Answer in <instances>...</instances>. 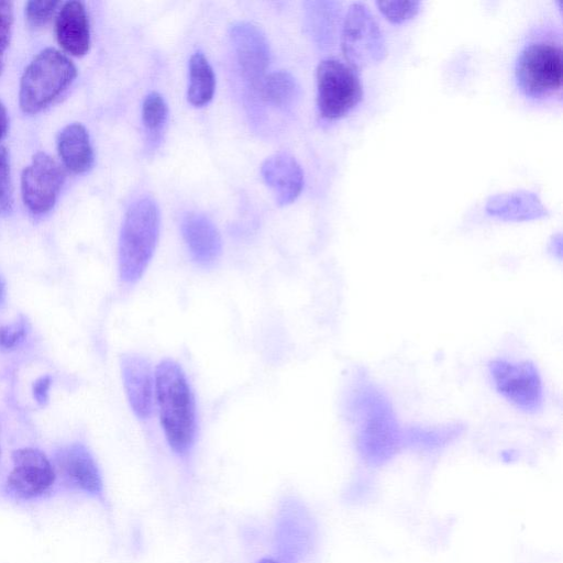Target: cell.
<instances>
[{"instance_id": "obj_33", "label": "cell", "mask_w": 563, "mask_h": 563, "mask_svg": "<svg viewBox=\"0 0 563 563\" xmlns=\"http://www.w3.org/2000/svg\"><path fill=\"white\" fill-rule=\"evenodd\" d=\"M256 563H284L273 554L260 559Z\"/></svg>"}, {"instance_id": "obj_18", "label": "cell", "mask_w": 563, "mask_h": 563, "mask_svg": "<svg viewBox=\"0 0 563 563\" xmlns=\"http://www.w3.org/2000/svg\"><path fill=\"white\" fill-rule=\"evenodd\" d=\"M486 212L504 221H529L548 214L539 197L528 190H516L492 196Z\"/></svg>"}, {"instance_id": "obj_23", "label": "cell", "mask_w": 563, "mask_h": 563, "mask_svg": "<svg viewBox=\"0 0 563 563\" xmlns=\"http://www.w3.org/2000/svg\"><path fill=\"white\" fill-rule=\"evenodd\" d=\"M167 117L168 107L162 95L156 91L148 93L142 104V121L150 135L154 139L159 135Z\"/></svg>"}, {"instance_id": "obj_1", "label": "cell", "mask_w": 563, "mask_h": 563, "mask_svg": "<svg viewBox=\"0 0 563 563\" xmlns=\"http://www.w3.org/2000/svg\"><path fill=\"white\" fill-rule=\"evenodd\" d=\"M356 445L369 463L379 464L404 446L402 427L387 395L365 374L356 373L346 398Z\"/></svg>"}, {"instance_id": "obj_5", "label": "cell", "mask_w": 563, "mask_h": 563, "mask_svg": "<svg viewBox=\"0 0 563 563\" xmlns=\"http://www.w3.org/2000/svg\"><path fill=\"white\" fill-rule=\"evenodd\" d=\"M76 76V66L64 53L55 48L43 49L21 77L20 108L29 114L44 110L71 85Z\"/></svg>"}, {"instance_id": "obj_12", "label": "cell", "mask_w": 563, "mask_h": 563, "mask_svg": "<svg viewBox=\"0 0 563 563\" xmlns=\"http://www.w3.org/2000/svg\"><path fill=\"white\" fill-rule=\"evenodd\" d=\"M55 472L63 481L90 496L101 498L103 482L90 451L81 443L60 448L55 454Z\"/></svg>"}, {"instance_id": "obj_13", "label": "cell", "mask_w": 563, "mask_h": 563, "mask_svg": "<svg viewBox=\"0 0 563 563\" xmlns=\"http://www.w3.org/2000/svg\"><path fill=\"white\" fill-rule=\"evenodd\" d=\"M231 38L239 66L252 86L258 87L269 63V45L262 31L249 22L231 27Z\"/></svg>"}, {"instance_id": "obj_16", "label": "cell", "mask_w": 563, "mask_h": 563, "mask_svg": "<svg viewBox=\"0 0 563 563\" xmlns=\"http://www.w3.org/2000/svg\"><path fill=\"white\" fill-rule=\"evenodd\" d=\"M180 230L192 260L203 266L213 264L222 252V241L216 225L206 216L187 213Z\"/></svg>"}, {"instance_id": "obj_29", "label": "cell", "mask_w": 563, "mask_h": 563, "mask_svg": "<svg viewBox=\"0 0 563 563\" xmlns=\"http://www.w3.org/2000/svg\"><path fill=\"white\" fill-rule=\"evenodd\" d=\"M51 385L49 376H43L33 384V395L37 402L44 404L47 400L48 388Z\"/></svg>"}, {"instance_id": "obj_25", "label": "cell", "mask_w": 563, "mask_h": 563, "mask_svg": "<svg viewBox=\"0 0 563 563\" xmlns=\"http://www.w3.org/2000/svg\"><path fill=\"white\" fill-rule=\"evenodd\" d=\"M29 330V322L23 316L10 324L0 325V350L9 352L16 349L26 338Z\"/></svg>"}, {"instance_id": "obj_19", "label": "cell", "mask_w": 563, "mask_h": 563, "mask_svg": "<svg viewBox=\"0 0 563 563\" xmlns=\"http://www.w3.org/2000/svg\"><path fill=\"white\" fill-rule=\"evenodd\" d=\"M57 151L64 166L74 174H82L93 164L90 137L80 123L68 124L60 131Z\"/></svg>"}, {"instance_id": "obj_32", "label": "cell", "mask_w": 563, "mask_h": 563, "mask_svg": "<svg viewBox=\"0 0 563 563\" xmlns=\"http://www.w3.org/2000/svg\"><path fill=\"white\" fill-rule=\"evenodd\" d=\"M7 299V288L2 276L0 275V309L4 307Z\"/></svg>"}, {"instance_id": "obj_31", "label": "cell", "mask_w": 563, "mask_h": 563, "mask_svg": "<svg viewBox=\"0 0 563 563\" xmlns=\"http://www.w3.org/2000/svg\"><path fill=\"white\" fill-rule=\"evenodd\" d=\"M9 120L7 109L0 101V140L4 136L8 131Z\"/></svg>"}, {"instance_id": "obj_10", "label": "cell", "mask_w": 563, "mask_h": 563, "mask_svg": "<svg viewBox=\"0 0 563 563\" xmlns=\"http://www.w3.org/2000/svg\"><path fill=\"white\" fill-rule=\"evenodd\" d=\"M65 180L62 166L48 154L36 153L21 175V195L35 216L47 213L55 205Z\"/></svg>"}, {"instance_id": "obj_3", "label": "cell", "mask_w": 563, "mask_h": 563, "mask_svg": "<svg viewBox=\"0 0 563 563\" xmlns=\"http://www.w3.org/2000/svg\"><path fill=\"white\" fill-rule=\"evenodd\" d=\"M159 228V209L153 199L141 198L126 210L118 247L119 275L125 284L143 276L155 252Z\"/></svg>"}, {"instance_id": "obj_8", "label": "cell", "mask_w": 563, "mask_h": 563, "mask_svg": "<svg viewBox=\"0 0 563 563\" xmlns=\"http://www.w3.org/2000/svg\"><path fill=\"white\" fill-rule=\"evenodd\" d=\"M314 543V526L305 506L290 497L276 511L273 530V555L284 563H302Z\"/></svg>"}, {"instance_id": "obj_17", "label": "cell", "mask_w": 563, "mask_h": 563, "mask_svg": "<svg viewBox=\"0 0 563 563\" xmlns=\"http://www.w3.org/2000/svg\"><path fill=\"white\" fill-rule=\"evenodd\" d=\"M59 46L73 56L85 55L90 47L89 21L80 1L62 3L55 22Z\"/></svg>"}, {"instance_id": "obj_21", "label": "cell", "mask_w": 563, "mask_h": 563, "mask_svg": "<svg viewBox=\"0 0 563 563\" xmlns=\"http://www.w3.org/2000/svg\"><path fill=\"white\" fill-rule=\"evenodd\" d=\"M464 428L459 423H445L441 426H411L402 429L404 446L435 449L453 442L463 432Z\"/></svg>"}, {"instance_id": "obj_15", "label": "cell", "mask_w": 563, "mask_h": 563, "mask_svg": "<svg viewBox=\"0 0 563 563\" xmlns=\"http://www.w3.org/2000/svg\"><path fill=\"white\" fill-rule=\"evenodd\" d=\"M261 174L273 189L276 201L280 206L291 203L301 192L302 169L295 157L286 152L267 157L261 166Z\"/></svg>"}, {"instance_id": "obj_22", "label": "cell", "mask_w": 563, "mask_h": 563, "mask_svg": "<svg viewBox=\"0 0 563 563\" xmlns=\"http://www.w3.org/2000/svg\"><path fill=\"white\" fill-rule=\"evenodd\" d=\"M258 88L263 99L279 108L291 107L299 97L296 79L284 70L265 76Z\"/></svg>"}, {"instance_id": "obj_26", "label": "cell", "mask_w": 563, "mask_h": 563, "mask_svg": "<svg viewBox=\"0 0 563 563\" xmlns=\"http://www.w3.org/2000/svg\"><path fill=\"white\" fill-rule=\"evenodd\" d=\"M12 205L9 155L5 147L0 146V216H8L12 211Z\"/></svg>"}, {"instance_id": "obj_2", "label": "cell", "mask_w": 563, "mask_h": 563, "mask_svg": "<svg viewBox=\"0 0 563 563\" xmlns=\"http://www.w3.org/2000/svg\"><path fill=\"white\" fill-rule=\"evenodd\" d=\"M154 379L165 439L177 456L187 457L196 442L197 412L186 374L175 361L164 360L157 365Z\"/></svg>"}, {"instance_id": "obj_30", "label": "cell", "mask_w": 563, "mask_h": 563, "mask_svg": "<svg viewBox=\"0 0 563 563\" xmlns=\"http://www.w3.org/2000/svg\"><path fill=\"white\" fill-rule=\"evenodd\" d=\"M549 251L553 254V256L558 258L562 257V236L560 233L551 239L549 243Z\"/></svg>"}, {"instance_id": "obj_20", "label": "cell", "mask_w": 563, "mask_h": 563, "mask_svg": "<svg viewBox=\"0 0 563 563\" xmlns=\"http://www.w3.org/2000/svg\"><path fill=\"white\" fill-rule=\"evenodd\" d=\"M188 101L195 107L208 103L214 93V71L202 52H196L189 59Z\"/></svg>"}, {"instance_id": "obj_4", "label": "cell", "mask_w": 563, "mask_h": 563, "mask_svg": "<svg viewBox=\"0 0 563 563\" xmlns=\"http://www.w3.org/2000/svg\"><path fill=\"white\" fill-rule=\"evenodd\" d=\"M519 90L538 102L561 100L563 84L562 42L560 36H538L520 51L515 64Z\"/></svg>"}, {"instance_id": "obj_14", "label": "cell", "mask_w": 563, "mask_h": 563, "mask_svg": "<svg viewBox=\"0 0 563 563\" xmlns=\"http://www.w3.org/2000/svg\"><path fill=\"white\" fill-rule=\"evenodd\" d=\"M121 376L128 401L134 415L146 419L152 412L155 379L150 362L136 353L120 357Z\"/></svg>"}, {"instance_id": "obj_6", "label": "cell", "mask_w": 563, "mask_h": 563, "mask_svg": "<svg viewBox=\"0 0 563 563\" xmlns=\"http://www.w3.org/2000/svg\"><path fill=\"white\" fill-rule=\"evenodd\" d=\"M363 84L358 69L346 62L329 57L317 67V106L324 120L345 117L362 101Z\"/></svg>"}, {"instance_id": "obj_28", "label": "cell", "mask_w": 563, "mask_h": 563, "mask_svg": "<svg viewBox=\"0 0 563 563\" xmlns=\"http://www.w3.org/2000/svg\"><path fill=\"white\" fill-rule=\"evenodd\" d=\"M13 24V5L9 1H0V75L3 69L4 53L10 43Z\"/></svg>"}, {"instance_id": "obj_7", "label": "cell", "mask_w": 563, "mask_h": 563, "mask_svg": "<svg viewBox=\"0 0 563 563\" xmlns=\"http://www.w3.org/2000/svg\"><path fill=\"white\" fill-rule=\"evenodd\" d=\"M488 374L495 390L517 409L527 413L542 409L544 387L534 363L494 358L488 363Z\"/></svg>"}, {"instance_id": "obj_24", "label": "cell", "mask_w": 563, "mask_h": 563, "mask_svg": "<svg viewBox=\"0 0 563 563\" xmlns=\"http://www.w3.org/2000/svg\"><path fill=\"white\" fill-rule=\"evenodd\" d=\"M382 14L393 23H402L412 19L419 11V1H377Z\"/></svg>"}, {"instance_id": "obj_9", "label": "cell", "mask_w": 563, "mask_h": 563, "mask_svg": "<svg viewBox=\"0 0 563 563\" xmlns=\"http://www.w3.org/2000/svg\"><path fill=\"white\" fill-rule=\"evenodd\" d=\"M341 48L346 63L357 69L384 59L385 38L366 4L354 2L349 7L342 25Z\"/></svg>"}, {"instance_id": "obj_27", "label": "cell", "mask_w": 563, "mask_h": 563, "mask_svg": "<svg viewBox=\"0 0 563 563\" xmlns=\"http://www.w3.org/2000/svg\"><path fill=\"white\" fill-rule=\"evenodd\" d=\"M62 5L60 1H29L25 4V16L32 26L45 25Z\"/></svg>"}, {"instance_id": "obj_11", "label": "cell", "mask_w": 563, "mask_h": 563, "mask_svg": "<svg viewBox=\"0 0 563 563\" xmlns=\"http://www.w3.org/2000/svg\"><path fill=\"white\" fill-rule=\"evenodd\" d=\"M56 479L54 465L40 450L23 448L12 454V468L5 487L8 493L21 499L42 496Z\"/></svg>"}]
</instances>
